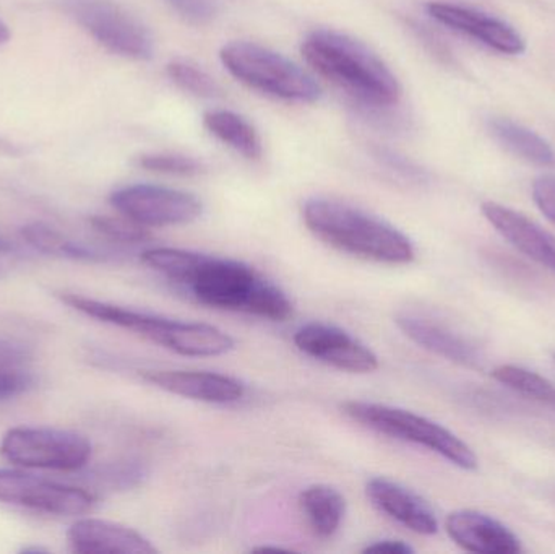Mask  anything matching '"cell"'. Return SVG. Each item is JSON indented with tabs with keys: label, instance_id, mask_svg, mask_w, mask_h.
Returning a JSON list of instances; mask_svg holds the SVG:
<instances>
[{
	"label": "cell",
	"instance_id": "2",
	"mask_svg": "<svg viewBox=\"0 0 555 554\" xmlns=\"http://www.w3.org/2000/svg\"><path fill=\"white\" fill-rule=\"evenodd\" d=\"M300 52L317 74L367 109H388L400 101L397 75L377 52L346 33L313 29L304 38Z\"/></svg>",
	"mask_w": 555,
	"mask_h": 554
},
{
	"label": "cell",
	"instance_id": "13",
	"mask_svg": "<svg viewBox=\"0 0 555 554\" xmlns=\"http://www.w3.org/2000/svg\"><path fill=\"white\" fill-rule=\"evenodd\" d=\"M397 324L414 344L437 357L469 370H481L485 364V357L478 345L449 325L417 314H400Z\"/></svg>",
	"mask_w": 555,
	"mask_h": 554
},
{
	"label": "cell",
	"instance_id": "8",
	"mask_svg": "<svg viewBox=\"0 0 555 554\" xmlns=\"http://www.w3.org/2000/svg\"><path fill=\"white\" fill-rule=\"evenodd\" d=\"M74 18L103 48L132 61H150L155 39L135 15L109 0H68Z\"/></svg>",
	"mask_w": 555,
	"mask_h": 554
},
{
	"label": "cell",
	"instance_id": "22",
	"mask_svg": "<svg viewBox=\"0 0 555 554\" xmlns=\"http://www.w3.org/2000/svg\"><path fill=\"white\" fill-rule=\"evenodd\" d=\"M22 236L33 249L46 256L65 257V259L83 260V262H104L107 254L85 244L75 243L54 228L44 223H31L22 228Z\"/></svg>",
	"mask_w": 555,
	"mask_h": 554
},
{
	"label": "cell",
	"instance_id": "29",
	"mask_svg": "<svg viewBox=\"0 0 555 554\" xmlns=\"http://www.w3.org/2000/svg\"><path fill=\"white\" fill-rule=\"evenodd\" d=\"M35 386V376L28 371H23L22 368L0 370V402L23 396Z\"/></svg>",
	"mask_w": 555,
	"mask_h": 554
},
{
	"label": "cell",
	"instance_id": "9",
	"mask_svg": "<svg viewBox=\"0 0 555 554\" xmlns=\"http://www.w3.org/2000/svg\"><path fill=\"white\" fill-rule=\"evenodd\" d=\"M111 205L146 228L178 227L197 220L204 210L191 192L155 184H133L111 194Z\"/></svg>",
	"mask_w": 555,
	"mask_h": 554
},
{
	"label": "cell",
	"instance_id": "25",
	"mask_svg": "<svg viewBox=\"0 0 555 554\" xmlns=\"http://www.w3.org/2000/svg\"><path fill=\"white\" fill-rule=\"evenodd\" d=\"M137 165L145 171L178 178H194L205 171L204 163L181 153H149L139 156Z\"/></svg>",
	"mask_w": 555,
	"mask_h": 554
},
{
	"label": "cell",
	"instance_id": "30",
	"mask_svg": "<svg viewBox=\"0 0 555 554\" xmlns=\"http://www.w3.org/2000/svg\"><path fill=\"white\" fill-rule=\"evenodd\" d=\"M533 201L541 214L555 224V175L541 176L534 181Z\"/></svg>",
	"mask_w": 555,
	"mask_h": 554
},
{
	"label": "cell",
	"instance_id": "23",
	"mask_svg": "<svg viewBox=\"0 0 555 554\" xmlns=\"http://www.w3.org/2000/svg\"><path fill=\"white\" fill-rule=\"evenodd\" d=\"M492 377L514 392L555 410V386L541 374L515 364H501L492 371Z\"/></svg>",
	"mask_w": 555,
	"mask_h": 554
},
{
	"label": "cell",
	"instance_id": "7",
	"mask_svg": "<svg viewBox=\"0 0 555 554\" xmlns=\"http://www.w3.org/2000/svg\"><path fill=\"white\" fill-rule=\"evenodd\" d=\"M0 454L20 467L77 472L91 459V442L64 429L20 426L3 436Z\"/></svg>",
	"mask_w": 555,
	"mask_h": 554
},
{
	"label": "cell",
	"instance_id": "35",
	"mask_svg": "<svg viewBox=\"0 0 555 554\" xmlns=\"http://www.w3.org/2000/svg\"><path fill=\"white\" fill-rule=\"evenodd\" d=\"M13 246L9 243V241L0 237V254L12 253Z\"/></svg>",
	"mask_w": 555,
	"mask_h": 554
},
{
	"label": "cell",
	"instance_id": "26",
	"mask_svg": "<svg viewBox=\"0 0 555 554\" xmlns=\"http://www.w3.org/2000/svg\"><path fill=\"white\" fill-rule=\"evenodd\" d=\"M145 478V468L137 462H119L96 468L88 477L91 485L106 490L119 491L137 487Z\"/></svg>",
	"mask_w": 555,
	"mask_h": 554
},
{
	"label": "cell",
	"instance_id": "24",
	"mask_svg": "<svg viewBox=\"0 0 555 554\" xmlns=\"http://www.w3.org/2000/svg\"><path fill=\"white\" fill-rule=\"evenodd\" d=\"M169 80L181 88L185 93L192 94L195 98H204V100H211L221 94L220 85L215 81L210 74L192 64L188 61H172L169 62L168 67Z\"/></svg>",
	"mask_w": 555,
	"mask_h": 554
},
{
	"label": "cell",
	"instance_id": "20",
	"mask_svg": "<svg viewBox=\"0 0 555 554\" xmlns=\"http://www.w3.org/2000/svg\"><path fill=\"white\" fill-rule=\"evenodd\" d=\"M204 126L215 139L244 158L254 162L262 158L263 143L259 130L241 114L228 109H211L205 113Z\"/></svg>",
	"mask_w": 555,
	"mask_h": 554
},
{
	"label": "cell",
	"instance_id": "21",
	"mask_svg": "<svg viewBox=\"0 0 555 554\" xmlns=\"http://www.w3.org/2000/svg\"><path fill=\"white\" fill-rule=\"evenodd\" d=\"M494 139L505 150L525 162L537 166L555 165L553 146L533 130L511 119H492L489 123Z\"/></svg>",
	"mask_w": 555,
	"mask_h": 554
},
{
	"label": "cell",
	"instance_id": "28",
	"mask_svg": "<svg viewBox=\"0 0 555 554\" xmlns=\"http://www.w3.org/2000/svg\"><path fill=\"white\" fill-rule=\"evenodd\" d=\"M165 3L191 25H208L218 13L215 0H165Z\"/></svg>",
	"mask_w": 555,
	"mask_h": 554
},
{
	"label": "cell",
	"instance_id": "17",
	"mask_svg": "<svg viewBox=\"0 0 555 554\" xmlns=\"http://www.w3.org/2000/svg\"><path fill=\"white\" fill-rule=\"evenodd\" d=\"M481 211L486 220L515 249L555 273L554 234L547 233L525 215L495 202H485Z\"/></svg>",
	"mask_w": 555,
	"mask_h": 554
},
{
	"label": "cell",
	"instance_id": "31",
	"mask_svg": "<svg viewBox=\"0 0 555 554\" xmlns=\"http://www.w3.org/2000/svg\"><path fill=\"white\" fill-rule=\"evenodd\" d=\"M33 351L22 342L0 337V370L5 368H22L31 361Z\"/></svg>",
	"mask_w": 555,
	"mask_h": 554
},
{
	"label": "cell",
	"instance_id": "18",
	"mask_svg": "<svg viewBox=\"0 0 555 554\" xmlns=\"http://www.w3.org/2000/svg\"><path fill=\"white\" fill-rule=\"evenodd\" d=\"M68 543L75 553L156 554L149 539L120 524L100 519L77 520L68 529Z\"/></svg>",
	"mask_w": 555,
	"mask_h": 554
},
{
	"label": "cell",
	"instance_id": "16",
	"mask_svg": "<svg viewBox=\"0 0 555 554\" xmlns=\"http://www.w3.org/2000/svg\"><path fill=\"white\" fill-rule=\"evenodd\" d=\"M365 494L372 506L382 514L397 520L411 532L420 536H436L439 532V520L433 507L420 494L388 478H372L365 487Z\"/></svg>",
	"mask_w": 555,
	"mask_h": 554
},
{
	"label": "cell",
	"instance_id": "37",
	"mask_svg": "<svg viewBox=\"0 0 555 554\" xmlns=\"http://www.w3.org/2000/svg\"><path fill=\"white\" fill-rule=\"evenodd\" d=\"M554 361H555V357H554Z\"/></svg>",
	"mask_w": 555,
	"mask_h": 554
},
{
	"label": "cell",
	"instance_id": "11",
	"mask_svg": "<svg viewBox=\"0 0 555 554\" xmlns=\"http://www.w3.org/2000/svg\"><path fill=\"white\" fill-rule=\"evenodd\" d=\"M294 344L302 353L336 370L354 374L374 373L378 370L377 355L335 325L322 322L302 325L294 335Z\"/></svg>",
	"mask_w": 555,
	"mask_h": 554
},
{
	"label": "cell",
	"instance_id": "33",
	"mask_svg": "<svg viewBox=\"0 0 555 554\" xmlns=\"http://www.w3.org/2000/svg\"><path fill=\"white\" fill-rule=\"evenodd\" d=\"M378 158L388 166V168L395 169V171L401 172V175L408 176V178H414V176L420 175L417 169H414L406 159L400 158V156L395 155L393 152H388V150H378L377 152Z\"/></svg>",
	"mask_w": 555,
	"mask_h": 554
},
{
	"label": "cell",
	"instance_id": "12",
	"mask_svg": "<svg viewBox=\"0 0 555 554\" xmlns=\"http://www.w3.org/2000/svg\"><path fill=\"white\" fill-rule=\"evenodd\" d=\"M426 10L440 25L475 38L502 54L517 55L527 49L524 36L498 16L459 3L430 2Z\"/></svg>",
	"mask_w": 555,
	"mask_h": 554
},
{
	"label": "cell",
	"instance_id": "3",
	"mask_svg": "<svg viewBox=\"0 0 555 554\" xmlns=\"http://www.w3.org/2000/svg\"><path fill=\"white\" fill-rule=\"evenodd\" d=\"M310 233L341 253L372 262L403 266L414 259L410 237L387 221L333 198H310L302 208Z\"/></svg>",
	"mask_w": 555,
	"mask_h": 554
},
{
	"label": "cell",
	"instance_id": "4",
	"mask_svg": "<svg viewBox=\"0 0 555 554\" xmlns=\"http://www.w3.org/2000/svg\"><path fill=\"white\" fill-rule=\"evenodd\" d=\"M59 298L88 318L126 328L182 357H220L234 348V338L215 325L171 321L74 293H62Z\"/></svg>",
	"mask_w": 555,
	"mask_h": 554
},
{
	"label": "cell",
	"instance_id": "19",
	"mask_svg": "<svg viewBox=\"0 0 555 554\" xmlns=\"http://www.w3.org/2000/svg\"><path fill=\"white\" fill-rule=\"evenodd\" d=\"M299 507L313 536L319 539L335 536L345 519V498L336 488L328 485H312L306 488L300 493Z\"/></svg>",
	"mask_w": 555,
	"mask_h": 554
},
{
	"label": "cell",
	"instance_id": "5",
	"mask_svg": "<svg viewBox=\"0 0 555 554\" xmlns=\"http://www.w3.org/2000/svg\"><path fill=\"white\" fill-rule=\"evenodd\" d=\"M221 64L241 83L287 103L310 104L322 96L315 77L286 55L250 41L228 42Z\"/></svg>",
	"mask_w": 555,
	"mask_h": 554
},
{
	"label": "cell",
	"instance_id": "34",
	"mask_svg": "<svg viewBox=\"0 0 555 554\" xmlns=\"http://www.w3.org/2000/svg\"><path fill=\"white\" fill-rule=\"evenodd\" d=\"M10 39V29L9 26L5 25V23L2 22V18H0V46L5 44L7 41Z\"/></svg>",
	"mask_w": 555,
	"mask_h": 554
},
{
	"label": "cell",
	"instance_id": "6",
	"mask_svg": "<svg viewBox=\"0 0 555 554\" xmlns=\"http://www.w3.org/2000/svg\"><path fill=\"white\" fill-rule=\"evenodd\" d=\"M341 412L378 435L423 446L463 471H476L478 458L466 442L439 423L397 407L374 402H345Z\"/></svg>",
	"mask_w": 555,
	"mask_h": 554
},
{
	"label": "cell",
	"instance_id": "1",
	"mask_svg": "<svg viewBox=\"0 0 555 554\" xmlns=\"http://www.w3.org/2000/svg\"><path fill=\"white\" fill-rule=\"evenodd\" d=\"M142 262L172 282L188 286L192 296L208 308L247 312L278 322L293 315V302L286 293L237 260L153 247L142 254Z\"/></svg>",
	"mask_w": 555,
	"mask_h": 554
},
{
	"label": "cell",
	"instance_id": "36",
	"mask_svg": "<svg viewBox=\"0 0 555 554\" xmlns=\"http://www.w3.org/2000/svg\"><path fill=\"white\" fill-rule=\"evenodd\" d=\"M0 256H3V254H0ZM2 269H3V263H2V260H0V272H2Z\"/></svg>",
	"mask_w": 555,
	"mask_h": 554
},
{
	"label": "cell",
	"instance_id": "10",
	"mask_svg": "<svg viewBox=\"0 0 555 554\" xmlns=\"http://www.w3.org/2000/svg\"><path fill=\"white\" fill-rule=\"evenodd\" d=\"M0 503L54 516H83L93 510L94 497L81 488L0 468Z\"/></svg>",
	"mask_w": 555,
	"mask_h": 554
},
{
	"label": "cell",
	"instance_id": "14",
	"mask_svg": "<svg viewBox=\"0 0 555 554\" xmlns=\"http://www.w3.org/2000/svg\"><path fill=\"white\" fill-rule=\"evenodd\" d=\"M143 379L158 389L207 403H233L243 399L246 387L236 377L208 371H143Z\"/></svg>",
	"mask_w": 555,
	"mask_h": 554
},
{
	"label": "cell",
	"instance_id": "32",
	"mask_svg": "<svg viewBox=\"0 0 555 554\" xmlns=\"http://www.w3.org/2000/svg\"><path fill=\"white\" fill-rule=\"evenodd\" d=\"M414 550L401 540H378L365 546L362 553L410 554Z\"/></svg>",
	"mask_w": 555,
	"mask_h": 554
},
{
	"label": "cell",
	"instance_id": "15",
	"mask_svg": "<svg viewBox=\"0 0 555 554\" xmlns=\"http://www.w3.org/2000/svg\"><path fill=\"white\" fill-rule=\"evenodd\" d=\"M452 542L465 552L479 554H517L521 552L518 537L504 524L478 511H455L446 520Z\"/></svg>",
	"mask_w": 555,
	"mask_h": 554
},
{
	"label": "cell",
	"instance_id": "27",
	"mask_svg": "<svg viewBox=\"0 0 555 554\" xmlns=\"http://www.w3.org/2000/svg\"><path fill=\"white\" fill-rule=\"evenodd\" d=\"M91 227L101 236L114 243L139 244L150 240L149 228L142 227L137 221L127 217H93L90 220Z\"/></svg>",
	"mask_w": 555,
	"mask_h": 554
}]
</instances>
